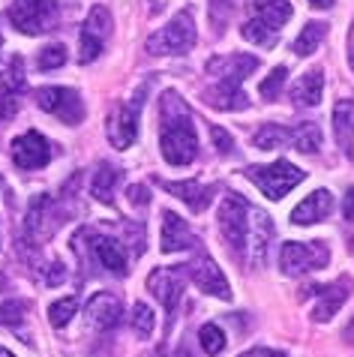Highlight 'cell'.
<instances>
[{
	"mask_svg": "<svg viewBox=\"0 0 354 357\" xmlns=\"http://www.w3.org/2000/svg\"><path fill=\"white\" fill-rule=\"evenodd\" d=\"M199 342H201V349L208 351L210 357L222 354V349H225V333H222V327H220V324H213V321L201 324V331H199Z\"/></svg>",
	"mask_w": 354,
	"mask_h": 357,
	"instance_id": "obj_32",
	"label": "cell"
},
{
	"mask_svg": "<svg viewBox=\"0 0 354 357\" xmlns=\"http://www.w3.org/2000/svg\"><path fill=\"white\" fill-rule=\"evenodd\" d=\"M330 213H333V195L328 190H316L291 211V222L294 225H316L321 220H328Z\"/></svg>",
	"mask_w": 354,
	"mask_h": 357,
	"instance_id": "obj_20",
	"label": "cell"
},
{
	"mask_svg": "<svg viewBox=\"0 0 354 357\" xmlns=\"http://www.w3.org/2000/svg\"><path fill=\"white\" fill-rule=\"evenodd\" d=\"M147 357H156V354H147Z\"/></svg>",
	"mask_w": 354,
	"mask_h": 357,
	"instance_id": "obj_50",
	"label": "cell"
},
{
	"mask_svg": "<svg viewBox=\"0 0 354 357\" xmlns=\"http://www.w3.org/2000/svg\"><path fill=\"white\" fill-rule=\"evenodd\" d=\"M160 153L169 165H190L199 156V132L186 102L174 91H165L160 99Z\"/></svg>",
	"mask_w": 354,
	"mask_h": 357,
	"instance_id": "obj_1",
	"label": "cell"
},
{
	"mask_svg": "<svg viewBox=\"0 0 354 357\" xmlns=\"http://www.w3.org/2000/svg\"><path fill=\"white\" fill-rule=\"evenodd\" d=\"M342 216H346V222H354V186L342 195Z\"/></svg>",
	"mask_w": 354,
	"mask_h": 357,
	"instance_id": "obj_41",
	"label": "cell"
},
{
	"mask_svg": "<svg viewBox=\"0 0 354 357\" xmlns=\"http://www.w3.org/2000/svg\"><path fill=\"white\" fill-rule=\"evenodd\" d=\"M0 45H3V36H0Z\"/></svg>",
	"mask_w": 354,
	"mask_h": 357,
	"instance_id": "obj_49",
	"label": "cell"
},
{
	"mask_svg": "<svg viewBox=\"0 0 354 357\" xmlns=\"http://www.w3.org/2000/svg\"><path fill=\"white\" fill-rule=\"evenodd\" d=\"M3 289H6V276L0 273V291H3Z\"/></svg>",
	"mask_w": 354,
	"mask_h": 357,
	"instance_id": "obj_48",
	"label": "cell"
},
{
	"mask_svg": "<svg viewBox=\"0 0 354 357\" xmlns=\"http://www.w3.org/2000/svg\"><path fill=\"white\" fill-rule=\"evenodd\" d=\"M13 162L22 168V172H36V168L52 162V147H48L43 135L31 130L13 142Z\"/></svg>",
	"mask_w": 354,
	"mask_h": 357,
	"instance_id": "obj_13",
	"label": "cell"
},
{
	"mask_svg": "<svg viewBox=\"0 0 354 357\" xmlns=\"http://www.w3.org/2000/svg\"><path fill=\"white\" fill-rule=\"evenodd\" d=\"M153 327H156V315H153V310L147 306L144 301H139L132 306V331H135V336L139 340H151L153 336Z\"/></svg>",
	"mask_w": 354,
	"mask_h": 357,
	"instance_id": "obj_30",
	"label": "cell"
},
{
	"mask_svg": "<svg viewBox=\"0 0 354 357\" xmlns=\"http://www.w3.org/2000/svg\"><path fill=\"white\" fill-rule=\"evenodd\" d=\"M183 285H186V267H183V264L156 267V271L147 276V291H151L169 312L177 306V301H180Z\"/></svg>",
	"mask_w": 354,
	"mask_h": 357,
	"instance_id": "obj_12",
	"label": "cell"
},
{
	"mask_svg": "<svg viewBox=\"0 0 354 357\" xmlns=\"http://www.w3.org/2000/svg\"><path fill=\"white\" fill-rule=\"evenodd\" d=\"M249 220H252V207L247 204L243 195H225V202L220 207V231L229 243L231 255L238 261H247V237H249Z\"/></svg>",
	"mask_w": 354,
	"mask_h": 357,
	"instance_id": "obj_4",
	"label": "cell"
},
{
	"mask_svg": "<svg viewBox=\"0 0 354 357\" xmlns=\"http://www.w3.org/2000/svg\"><path fill=\"white\" fill-rule=\"evenodd\" d=\"M307 3L316 9H328V6H333V0H307Z\"/></svg>",
	"mask_w": 354,
	"mask_h": 357,
	"instance_id": "obj_45",
	"label": "cell"
},
{
	"mask_svg": "<svg viewBox=\"0 0 354 357\" xmlns=\"http://www.w3.org/2000/svg\"><path fill=\"white\" fill-rule=\"evenodd\" d=\"M351 280L348 276H339L337 282H330V285H324V289H312V294H316V306H312V321H330L333 315H337L342 306H346L348 301V294H351Z\"/></svg>",
	"mask_w": 354,
	"mask_h": 357,
	"instance_id": "obj_14",
	"label": "cell"
},
{
	"mask_svg": "<svg viewBox=\"0 0 354 357\" xmlns=\"http://www.w3.org/2000/svg\"><path fill=\"white\" fill-rule=\"evenodd\" d=\"M78 312V297L70 294V297H61V301H54L52 306H48V321H52V327H66L72 321V315Z\"/></svg>",
	"mask_w": 354,
	"mask_h": 357,
	"instance_id": "obj_29",
	"label": "cell"
},
{
	"mask_svg": "<svg viewBox=\"0 0 354 357\" xmlns=\"http://www.w3.org/2000/svg\"><path fill=\"white\" fill-rule=\"evenodd\" d=\"M91 241H93V246H91L93 259L100 261L108 273H114V276H126V273H130V255H126L121 241L105 237V234H91Z\"/></svg>",
	"mask_w": 354,
	"mask_h": 357,
	"instance_id": "obj_18",
	"label": "cell"
},
{
	"mask_svg": "<svg viewBox=\"0 0 354 357\" xmlns=\"http://www.w3.org/2000/svg\"><path fill=\"white\" fill-rule=\"evenodd\" d=\"M243 174H247L249 181L270 198V202H279V198H285L294 190V186L303 183V177H307V172H300L294 162H285V160L270 162V165H249Z\"/></svg>",
	"mask_w": 354,
	"mask_h": 357,
	"instance_id": "obj_5",
	"label": "cell"
},
{
	"mask_svg": "<svg viewBox=\"0 0 354 357\" xmlns=\"http://www.w3.org/2000/svg\"><path fill=\"white\" fill-rule=\"evenodd\" d=\"M174 357H195L192 354V349H190V345H180V349H177V354Z\"/></svg>",
	"mask_w": 354,
	"mask_h": 357,
	"instance_id": "obj_46",
	"label": "cell"
},
{
	"mask_svg": "<svg viewBox=\"0 0 354 357\" xmlns=\"http://www.w3.org/2000/svg\"><path fill=\"white\" fill-rule=\"evenodd\" d=\"M24 84H27V78H24V61L22 57H9V63H6V73H3V91L6 93H22L24 91Z\"/></svg>",
	"mask_w": 354,
	"mask_h": 357,
	"instance_id": "obj_31",
	"label": "cell"
},
{
	"mask_svg": "<svg viewBox=\"0 0 354 357\" xmlns=\"http://www.w3.org/2000/svg\"><path fill=\"white\" fill-rule=\"evenodd\" d=\"M285 78H288V69H285V66H273V69H270V75L259 84V93H261L264 99H277V96L282 93Z\"/></svg>",
	"mask_w": 354,
	"mask_h": 357,
	"instance_id": "obj_34",
	"label": "cell"
},
{
	"mask_svg": "<svg viewBox=\"0 0 354 357\" xmlns=\"http://www.w3.org/2000/svg\"><path fill=\"white\" fill-rule=\"evenodd\" d=\"M123 319V303L111 291H96L87 301V324L96 331H114Z\"/></svg>",
	"mask_w": 354,
	"mask_h": 357,
	"instance_id": "obj_15",
	"label": "cell"
},
{
	"mask_svg": "<svg viewBox=\"0 0 354 357\" xmlns=\"http://www.w3.org/2000/svg\"><path fill=\"white\" fill-rule=\"evenodd\" d=\"M321 93H324V73L321 69H309V73L291 87V96L298 105H318Z\"/></svg>",
	"mask_w": 354,
	"mask_h": 357,
	"instance_id": "obj_23",
	"label": "cell"
},
{
	"mask_svg": "<svg viewBox=\"0 0 354 357\" xmlns=\"http://www.w3.org/2000/svg\"><path fill=\"white\" fill-rule=\"evenodd\" d=\"M195 39V18L192 9H180L162 31H156L151 39H147V54L153 57H177V54H190Z\"/></svg>",
	"mask_w": 354,
	"mask_h": 357,
	"instance_id": "obj_3",
	"label": "cell"
},
{
	"mask_svg": "<svg viewBox=\"0 0 354 357\" xmlns=\"http://www.w3.org/2000/svg\"><path fill=\"white\" fill-rule=\"evenodd\" d=\"M291 15H294V9H291L288 0H264V3L259 6V18L277 33L282 31V24L288 22Z\"/></svg>",
	"mask_w": 354,
	"mask_h": 357,
	"instance_id": "obj_25",
	"label": "cell"
},
{
	"mask_svg": "<svg viewBox=\"0 0 354 357\" xmlns=\"http://www.w3.org/2000/svg\"><path fill=\"white\" fill-rule=\"evenodd\" d=\"M57 15H61L57 0H15L9 6V22L24 36H39V33L54 31Z\"/></svg>",
	"mask_w": 354,
	"mask_h": 357,
	"instance_id": "obj_6",
	"label": "cell"
},
{
	"mask_svg": "<svg viewBox=\"0 0 354 357\" xmlns=\"http://www.w3.org/2000/svg\"><path fill=\"white\" fill-rule=\"evenodd\" d=\"M15 114H18V96H15V93L0 91V123L13 121Z\"/></svg>",
	"mask_w": 354,
	"mask_h": 357,
	"instance_id": "obj_38",
	"label": "cell"
},
{
	"mask_svg": "<svg viewBox=\"0 0 354 357\" xmlns=\"http://www.w3.org/2000/svg\"><path fill=\"white\" fill-rule=\"evenodd\" d=\"M273 241V222L270 216L264 211H252V220H249V237H247V261L252 267L264 264V259H268V246Z\"/></svg>",
	"mask_w": 354,
	"mask_h": 357,
	"instance_id": "obj_19",
	"label": "cell"
},
{
	"mask_svg": "<svg viewBox=\"0 0 354 357\" xmlns=\"http://www.w3.org/2000/svg\"><path fill=\"white\" fill-rule=\"evenodd\" d=\"M300 153H318L321 151V130L318 123H300L294 126V144Z\"/></svg>",
	"mask_w": 354,
	"mask_h": 357,
	"instance_id": "obj_28",
	"label": "cell"
},
{
	"mask_svg": "<svg viewBox=\"0 0 354 357\" xmlns=\"http://www.w3.org/2000/svg\"><path fill=\"white\" fill-rule=\"evenodd\" d=\"M199 246V237L192 234V228L186 225L174 211H162V234H160V250L162 252H183Z\"/></svg>",
	"mask_w": 354,
	"mask_h": 357,
	"instance_id": "obj_17",
	"label": "cell"
},
{
	"mask_svg": "<svg viewBox=\"0 0 354 357\" xmlns=\"http://www.w3.org/2000/svg\"><path fill=\"white\" fill-rule=\"evenodd\" d=\"M234 9H238V0H208V15H210V24L216 27V33L225 31Z\"/></svg>",
	"mask_w": 354,
	"mask_h": 357,
	"instance_id": "obj_33",
	"label": "cell"
},
{
	"mask_svg": "<svg viewBox=\"0 0 354 357\" xmlns=\"http://www.w3.org/2000/svg\"><path fill=\"white\" fill-rule=\"evenodd\" d=\"M66 276V267L61 264V261H52V267H48V276H45V282L48 285H57Z\"/></svg>",
	"mask_w": 354,
	"mask_h": 357,
	"instance_id": "obj_42",
	"label": "cell"
},
{
	"mask_svg": "<svg viewBox=\"0 0 354 357\" xmlns=\"http://www.w3.org/2000/svg\"><path fill=\"white\" fill-rule=\"evenodd\" d=\"M0 357H15V354L9 351V349H0Z\"/></svg>",
	"mask_w": 354,
	"mask_h": 357,
	"instance_id": "obj_47",
	"label": "cell"
},
{
	"mask_svg": "<svg viewBox=\"0 0 354 357\" xmlns=\"http://www.w3.org/2000/svg\"><path fill=\"white\" fill-rule=\"evenodd\" d=\"M24 315H27L24 301H6L0 306V324H6V327H18L24 321Z\"/></svg>",
	"mask_w": 354,
	"mask_h": 357,
	"instance_id": "obj_35",
	"label": "cell"
},
{
	"mask_svg": "<svg viewBox=\"0 0 354 357\" xmlns=\"http://www.w3.org/2000/svg\"><path fill=\"white\" fill-rule=\"evenodd\" d=\"M333 135L342 153L354 160V99H339L333 105Z\"/></svg>",
	"mask_w": 354,
	"mask_h": 357,
	"instance_id": "obj_21",
	"label": "cell"
},
{
	"mask_svg": "<svg viewBox=\"0 0 354 357\" xmlns=\"http://www.w3.org/2000/svg\"><path fill=\"white\" fill-rule=\"evenodd\" d=\"M255 66H259L255 54L210 57L208 75H213V87L204 93V102L216 112H247L249 99L243 93V82H247L249 73H255Z\"/></svg>",
	"mask_w": 354,
	"mask_h": 357,
	"instance_id": "obj_2",
	"label": "cell"
},
{
	"mask_svg": "<svg viewBox=\"0 0 354 357\" xmlns=\"http://www.w3.org/2000/svg\"><path fill=\"white\" fill-rule=\"evenodd\" d=\"M186 267V276L199 285L204 294L210 297H220V301H231V289H229V280H225V273L220 271V264H216L210 255H199V259H192Z\"/></svg>",
	"mask_w": 354,
	"mask_h": 357,
	"instance_id": "obj_11",
	"label": "cell"
},
{
	"mask_svg": "<svg viewBox=\"0 0 354 357\" xmlns=\"http://www.w3.org/2000/svg\"><path fill=\"white\" fill-rule=\"evenodd\" d=\"M39 69H57L66 63V48L63 45H48L43 48V54H39Z\"/></svg>",
	"mask_w": 354,
	"mask_h": 357,
	"instance_id": "obj_36",
	"label": "cell"
},
{
	"mask_svg": "<svg viewBox=\"0 0 354 357\" xmlns=\"http://www.w3.org/2000/svg\"><path fill=\"white\" fill-rule=\"evenodd\" d=\"M121 181H123V172H121V168L102 162V165L93 172V177H91V195H93L100 204H111V202H114V190L121 186Z\"/></svg>",
	"mask_w": 354,
	"mask_h": 357,
	"instance_id": "obj_22",
	"label": "cell"
},
{
	"mask_svg": "<svg viewBox=\"0 0 354 357\" xmlns=\"http://www.w3.org/2000/svg\"><path fill=\"white\" fill-rule=\"evenodd\" d=\"M111 13H108V6L96 3L91 13H87L84 24H82V54H78V61L82 63H93L96 57L102 54V45L105 39L111 36Z\"/></svg>",
	"mask_w": 354,
	"mask_h": 357,
	"instance_id": "obj_10",
	"label": "cell"
},
{
	"mask_svg": "<svg viewBox=\"0 0 354 357\" xmlns=\"http://www.w3.org/2000/svg\"><path fill=\"white\" fill-rule=\"evenodd\" d=\"M240 357H285V354H282V351H277V349H264V345H259V349L243 351Z\"/></svg>",
	"mask_w": 354,
	"mask_h": 357,
	"instance_id": "obj_43",
	"label": "cell"
},
{
	"mask_svg": "<svg viewBox=\"0 0 354 357\" xmlns=\"http://www.w3.org/2000/svg\"><path fill=\"white\" fill-rule=\"evenodd\" d=\"M330 261V250L324 241H288L279 250V271L285 276H303L312 271H321Z\"/></svg>",
	"mask_w": 354,
	"mask_h": 357,
	"instance_id": "obj_7",
	"label": "cell"
},
{
	"mask_svg": "<svg viewBox=\"0 0 354 357\" xmlns=\"http://www.w3.org/2000/svg\"><path fill=\"white\" fill-rule=\"evenodd\" d=\"M240 33H243V39H247V43H252V45H259V48H273L277 45V31H270L268 24L261 22L259 15H252L247 24L240 27Z\"/></svg>",
	"mask_w": 354,
	"mask_h": 357,
	"instance_id": "obj_27",
	"label": "cell"
},
{
	"mask_svg": "<svg viewBox=\"0 0 354 357\" xmlns=\"http://www.w3.org/2000/svg\"><path fill=\"white\" fill-rule=\"evenodd\" d=\"M324 33H328V24H324V22H309V24L298 33V39H294V54H300V57L316 54V48L321 45Z\"/></svg>",
	"mask_w": 354,
	"mask_h": 357,
	"instance_id": "obj_26",
	"label": "cell"
},
{
	"mask_svg": "<svg viewBox=\"0 0 354 357\" xmlns=\"http://www.w3.org/2000/svg\"><path fill=\"white\" fill-rule=\"evenodd\" d=\"M255 147L259 151H277V147H291L294 144V126H279V123H264L255 132Z\"/></svg>",
	"mask_w": 354,
	"mask_h": 357,
	"instance_id": "obj_24",
	"label": "cell"
},
{
	"mask_svg": "<svg viewBox=\"0 0 354 357\" xmlns=\"http://www.w3.org/2000/svg\"><path fill=\"white\" fill-rule=\"evenodd\" d=\"M139 114H141V99L135 96V102H117L108 114V126H105V135L111 147L117 151H130L139 138Z\"/></svg>",
	"mask_w": 354,
	"mask_h": 357,
	"instance_id": "obj_9",
	"label": "cell"
},
{
	"mask_svg": "<svg viewBox=\"0 0 354 357\" xmlns=\"http://www.w3.org/2000/svg\"><path fill=\"white\" fill-rule=\"evenodd\" d=\"M348 66H351V73H354V24H351V31H348Z\"/></svg>",
	"mask_w": 354,
	"mask_h": 357,
	"instance_id": "obj_44",
	"label": "cell"
},
{
	"mask_svg": "<svg viewBox=\"0 0 354 357\" xmlns=\"http://www.w3.org/2000/svg\"><path fill=\"white\" fill-rule=\"evenodd\" d=\"M126 195H130L132 204H147V202H151V192H147V186H141V183L130 186V190H126Z\"/></svg>",
	"mask_w": 354,
	"mask_h": 357,
	"instance_id": "obj_40",
	"label": "cell"
},
{
	"mask_svg": "<svg viewBox=\"0 0 354 357\" xmlns=\"http://www.w3.org/2000/svg\"><path fill=\"white\" fill-rule=\"evenodd\" d=\"M36 105L70 126H78L84 121L82 93L72 91V87H43V91L36 93Z\"/></svg>",
	"mask_w": 354,
	"mask_h": 357,
	"instance_id": "obj_8",
	"label": "cell"
},
{
	"mask_svg": "<svg viewBox=\"0 0 354 357\" xmlns=\"http://www.w3.org/2000/svg\"><path fill=\"white\" fill-rule=\"evenodd\" d=\"M210 138H213V147H216V153H222V156H229L234 151V138L222 130V126H210Z\"/></svg>",
	"mask_w": 354,
	"mask_h": 357,
	"instance_id": "obj_37",
	"label": "cell"
},
{
	"mask_svg": "<svg viewBox=\"0 0 354 357\" xmlns=\"http://www.w3.org/2000/svg\"><path fill=\"white\" fill-rule=\"evenodd\" d=\"M126 231H130V250L132 255L144 252V225L141 222H126Z\"/></svg>",
	"mask_w": 354,
	"mask_h": 357,
	"instance_id": "obj_39",
	"label": "cell"
},
{
	"mask_svg": "<svg viewBox=\"0 0 354 357\" xmlns=\"http://www.w3.org/2000/svg\"><path fill=\"white\" fill-rule=\"evenodd\" d=\"M156 183L162 186L165 192H171L174 198H180L186 202V207L195 213L208 211V204L213 202V192L220 190V186H208V183H199V181H162V177H156Z\"/></svg>",
	"mask_w": 354,
	"mask_h": 357,
	"instance_id": "obj_16",
	"label": "cell"
}]
</instances>
